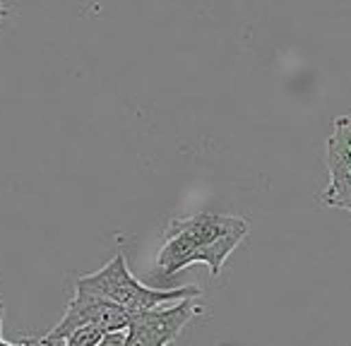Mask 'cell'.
Instances as JSON below:
<instances>
[{"instance_id": "6da1fadb", "label": "cell", "mask_w": 351, "mask_h": 346, "mask_svg": "<svg viewBox=\"0 0 351 346\" xmlns=\"http://www.w3.org/2000/svg\"><path fill=\"white\" fill-rule=\"evenodd\" d=\"M248 234V221L219 212H197L193 217L171 219L164 231V245L156 258L154 277L169 282L193 262L210 267L212 279L219 277L226 258Z\"/></svg>"}, {"instance_id": "7a4b0ae2", "label": "cell", "mask_w": 351, "mask_h": 346, "mask_svg": "<svg viewBox=\"0 0 351 346\" xmlns=\"http://www.w3.org/2000/svg\"><path fill=\"white\" fill-rule=\"evenodd\" d=\"M75 288L80 291L94 293V296L104 298V301H111L116 306L125 308L132 315H142V312H149L154 308H161L166 303L183 301V298H195L202 293L200 286H178V288H152L145 286L142 282H137L130 274L125 262V255L118 253L111 262L104 264L99 272L82 274V277L75 282Z\"/></svg>"}, {"instance_id": "3957f363", "label": "cell", "mask_w": 351, "mask_h": 346, "mask_svg": "<svg viewBox=\"0 0 351 346\" xmlns=\"http://www.w3.org/2000/svg\"><path fill=\"white\" fill-rule=\"evenodd\" d=\"M135 315L128 312L125 308L116 306L111 301H104V298L94 296V293L80 291L75 288V298L65 308V315L60 317V322L44 334L41 339H36V344H56V341H65L73 332H77L80 327H97L104 334H111V332H125L132 325Z\"/></svg>"}, {"instance_id": "277c9868", "label": "cell", "mask_w": 351, "mask_h": 346, "mask_svg": "<svg viewBox=\"0 0 351 346\" xmlns=\"http://www.w3.org/2000/svg\"><path fill=\"white\" fill-rule=\"evenodd\" d=\"M327 183L317 200L325 207L344 210L351 214V116H341L332 125V135L327 137L325 149Z\"/></svg>"}, {"instance_id": "5b68a950", "label": "cell", "mask_w": 351, "mask_h": 346, "mask_svg": "<svg viewBox=\"0 0 351 346\" xmlns=\"http://www.w3.org/2000/svg\"><path fill=\"white\" fill-rule=\"evenodd\" d=\"M202 308L195 306L193 298H183V301H176L171 306H161L154 308L149 312H142V315H135L132 325L142 327V330L152 332L154 336H159L161 341L171 344L176 336L186 330V325L193 320L195 315H200Z\"/></svg>"}, {"instance_id": "8992f818", "label": "cell", "mask_w": 351, "mask_h": 346, "mask_svg": "<svg viewBox=\"0 0 351 346\" xmlns=\"http://www.w3.org/2000/svg\"><path fill=\"white\" fill-rule=\"evenodd\" d=\"M125 346H166V341H161L159 336L142 330V327L130 325L125 330Z\"/></svg>"}, {"instance_id": "52a82bcc", "label": "cell", "mask_w": 351, "mask_h": 346, "mask_svg": "<svg viewBox=\"0 0 351 346\" xmlns=\"http://www.w3.org/2000/svg\"><path fill=\"white\" fill-rule=\"evenodd\" d=\"M101 336H104V332L97 330V327H80L77 332H73V334L63 341V346H97L99 341H101Z\"/></svg>"}, {"instance_id": "ba28073f", "label": "cell", "mask_w": 351, "mask_h": 346, "mask_svg": "<svg viewBox=\"0 0 351 346\" xmlns=\"http://www.w3.org/2000/svg\"><path fill=\"white\" fill-rule=\"evenodd\" d=\"M97 346H125V332H111V334H104Z\"/></svg>"}, {"instance_id": "9c48e42d", "label": "cell", "mask_w": 351, "mask_h": 346, "mask_svg": "<svg viewBox=\"0 0 351 346\" xmlns=\"http://www.w3.org/2000/svg\"><path fill=\"white\" fill-rule=\"evenodd\" d=\"M8 15H10V10H8V5H3V3H0V22L5 20Z\"/></svg>"}, {"instance_id": "30bf717a", "label": "cell", "mask_w": 351, "mask_h": 346, "mask_svg": "<svg viewBox=\"0 0 351 346\" xmlns=\"http://www.w3.org/2000/svg\"><path fill=\"white\" fill-rule=\"evenodd\" d=\"M3 317H5V308H3V301H0V327H3Z\"/></svg>"}]
</instances>
